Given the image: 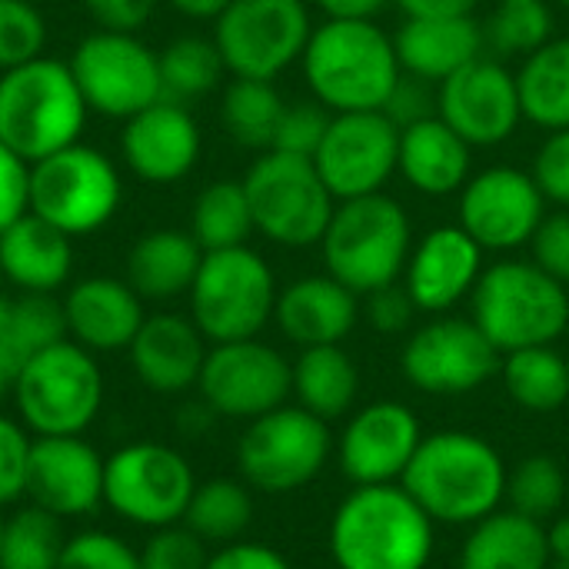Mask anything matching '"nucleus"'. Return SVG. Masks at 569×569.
Wrapping results in <instances>:
<instances>
[{"label": "nucleus", "mask_w": 569, "mask_h": 569, "mask_svg": "<svg viewBox=\"0 0 569 569\" xmlns=\"http://www.w3.org/2000/svg\"><path fill=\"white\" fill-rule=\"evenodd\" d=\"M507 473L487 437L437 430L423 437L400 483L437 527H473L507 503Z\"/></svg>", "instance_id": "nucleus-1"}, {"label": "nucleus", "mask_w": 569, "mask_h": 569, "mask_svg": "<svg viewBox=\"0 0 569 569\" xmlns=\"http://www.w3.org/2000/svg\"><path fill=\"white\" fill-rule=\"evenodd\" d=\"M337 569H427L437 550V523L403 483L353 487L330 520Z\"/></svg>", "instance_id": "nucleus-2"}, {"label": "nucleus", "mask_w": 569, "mask_h": 569, "mask_svg": "<svg viewBox=\"0 0 569 569\" xmlns=\"http://www.w3.org/2000/svg\"><path fill=\"white\" fill-rule=\"evenodd\" d=\"M303 80L330 113L383 110L403 67L393 37L377 20H323L300 57Z\"/></svg>", "instance_id": "nucleus-3"}, {"label": "nucleus", "mask_w": 569, "mask_h": 569, "mask_svg": "<svg viewBox=\"0 0 569 569\" xmlns=\"http://www.w3.org/2000/svg\"><path fill=\"white\" fill-rule=\"evenodd\" d=\"M87 117L67 60L43 53L0 73V140L27 163L77 143Z\"/></svg>", "instance_id": "nucleus-4"}, {"label": "nucleus", "mask_w": 569, "mask_h": 569, "mask_svg": "<svg viewBox=\"0 0 569 569\" xmlns=\"http://www.w3.org/2000/svg\"><path fill=\"white\" fill-rule=\"evenodd\" d=\"M470 320L500 353L553 347L569 327L567 283L533 260H500L480 273L470 293Z\"/></svg>", "instance_id": "nucleus-5"}, {"label": "nucleus", "mask_w": 569, "mask_h": 569, "mask_svg": "<svg viewBox=\"0 0 569 569\" xmlns=\"http://www.w3.org/2000/svg\"><path fill=\"white\" fill-rule=\"evenodd\" d=\"M320 250L327 273L357 297H367L403 280L413 250V227L400 200L387 193L353 197L337 203Z\"/></svg>", "instance_id": "nucleus-6"}, {"label": "nucleus", "mask_w": 569, "mask_h": 569, "mask_svg": "<svg viewBox=\"0 0 569 569\" xmlns=\"http://www.w3.org/2000/svg\"><path fill=\"white\" fill-rule=\"evenodd\" d=\"M10 400L33 437H83L103 410L107 380L97 353L63 337L23 363Z\"/></svg>", "instance_id": "nucleus-7"}, {"label": "nucleus", "mask_w": 569, "mask_h": 569, "mask_svg": "<svg viewBox=\"0 0 569 569\" xmlns=\"http://www.w3.org/2000/svg\"><path fill=\"white\" fill-rule=\"evenodd\" d=\"M277 293L280 290L270 263L250 243L210 250L203 253L187 293L190 320L207 343L253 340L273 320Z\"/></svg>", "instance_id": "nucleus-8"}, {"label": "nucleus", "mask_w": 569, "mask_h": 569, "mask_svg": "<svg viewBox=\"0 0 569 569\" xmlns=\"http://www.w3.org/2000/svg\"><path fill=\"white\" fill-rule=\"evenodd\" d=\"M123 200V180L117 163L90 147L70 143L37 163H30L27 210L67 237H87L103 230Z\"/></svg>", "instance_id": "nucleus-9"}, {"label": "nucleus", "mask_w": 569, "mask_h": 569, "mask_svg": "<svg viewBox=\"0 0 569 569\" xmlns=\"http://www.w3.org/2000/svg\"><path fill=\"white\" fill-rule=\"evenodd\" d=\"M253 230L287 250L317 247L337 210L310 157L263 150L243 173Z\"/></svg>", "instance_id": "nucleus-10"}, {"label": "nucleus", "mask_w": 569, "mask_h": 569, "mask_svg": "<svg viewBox=\"0 0 569 569\" xmlns=\"http://www.w3.org/2000/svg\"><path fill=\"white\" fill-rule=\"evenodd\" d=\"M333 447L337 437L327 420L297 403H283L243 427L237 440L240 480L270 497L297 493L327 470Z\"/></svg>", "instance_id": "nucleus-11"}, {"label": "nucleus", "mask_w": 569, "mask_h": 569, "mask_svg": "<svg viewBox=\"0 0 569 569\" xmlns=\"http://www.w3.org/2000/svg\"><path fill=\"white\" fill-rule=\"evenodd\" d=\"M193 490L197 477L190 460L167 443H127L103 467V507L143 530L183 523Z\"/></svg>", "instance_id": "nucleus-12"}, {"label": "nucleus", "mask_w": 569, "mask_h": 569, "mask_svg": "<svg viewBox=\"0 0 569 569\" xmlns=\"http://www.w3.org/2000/svg\"><path fill=\"white\" fill-rule=\"evenodd\" d=\"M90 113L107 120H130L133 113L163 100L160 57L137 33L93 30L67 60Z\"/></svg>", "instance_id": "nucleus-13"}, {"label": "nucleus", "mask_w": 569, "mask_h": 569, "mask_svg": "<svg viewBox=\"0 0 569 569\" xmlns=\"http://www.w3.org/2000/svg\"><path fill=\"white\" fill-rule=\"evenodd\" d=\"M310 33L313 20L303 0H230L213 20L223 67L243 80H277L303 57Z\"/></svg>", "instance_id": "nucleus-14"}, {"label": "nucleus", "mask_w": 569, "mask_h": 569, "mask_svg": "<svg viewBox=\"0 0 569 569\" xmlns=\"http://www.w3.org/2000/svg\"><path fill=\"white\" fill-rule=\"evenodd\" d=\"M503 353L467 317L440 313L417 327L400 350L403 380L430 397H467L500 377Z\"/></svg>", "instance_id": "nucleus-15"}, {"label": "nucleus", "mask_w": 569, "mask_h": 569, "mask_svg": "<svg viewBox=\"0 0 569 569\" xmlns=\"http://www.w3.org/2000/svg\"><path fill=\"white\" fill-rule=\"evenodd\" d=\"M197 390L213 417L250 423L293 397V373L290 360L260 337L210 343Z\"/></svg>", "instance_id": "nucleus-16"}, {"label": "nucleus", "mask_w": 569, "mask_h": 569, "mask_svg": "<svg viewBox=\"0 0 569 569\" xmlns=\"http://www.w3.org/2000/svg\"><path fill=\"white\" fill-rule=\"evenodd\" d=\"M397 157L400 127L383 110H357L330 117L313 167L333 200H353L383 193L387 180L397 173Z\"/></svg>", "instance_id": "nucleus-17"}, {"label": "nucleus", "mask_w": 569, "mask_h": 569, "mask_svg": "<svg viewBox=\"0 0 569 569\" xmlns=\"http://www.w3.org/2000/svg\"><path fill=\"white\" fill-rule=\"evenodd\" d=\"M423 437L420 417L407 403L377 400L347 417L333 457L353 487L400 483Z\"/></svg>", "instance_id": "nucleus-18"}, {"label": "nucleus", "mask_w": 569, "mask_h": 569, "mask_svg": "<svg viewBox=\"0 0 569 569\" xmlns=\"http://www.w3.org/2000/svg\"><path fill=\"white\" fill-rule=\"evenodd\" d=\"M437 113L470 147H500L523 120L517 73L503 60L483 53L440 83Z\"/></svg>", "instance_id": "nucleus-19"}, {"label": "nucleus", "mask_w": 569, "mask_h": 569, "mask_svg": "<svg viewBox=\"0 0 569 569\" xmlns=\"http://www.w3.org/2000/svg\"><path fill=\"white\" fill-rule=\"evenodd\" d=\"M547 217V197L533 173L517 167H490L460 190V227L490 253L527 247Z\"/></svg>", "instance_id": "nucleus-20"}, {"label": "nucleus", "mask_w": 569, "mask_h": 569, "mask_svg": "<svg viewBox=\"0 0 569 569\" xmlns=\"http://www.w3.org/2000/svg\"><path fill=\"white\" fill-rule=\"evenodd\" d=\"M107 460L83 437H33L27 497L57 520L90 517L103 507Z\"/></svg>", "instance_id": "nucleus-21"}, {"label": "nucleus", "mask_w": 569, "mask_h": 569, "mask_svg": "<svg viewBox=\"0 0 569 569\" xmlns=\"http://www.w3.org/2000/svg\"><path fill=\"white\" fill-rule=\"evenodd\" d=\"M203 150L200 123L177 100H157L153 107L123 120L120 157L130 173L153 187L180 183L193 173Z\"/></svg>", "instance_id": "nucleus-22"}, {"label": "nucleus", "mask_w": 569, "mask_h": 569, "mask_svg": "<svg viewBox=\"0 0 569 569\" xmlns=\"http://www.w3.org/2000/svg\"><path fill=\"white\" fill-rule=\"evenodd\" d=\"M483 247L460 227H433L410 250L403 287L413 297L420 313L440 317L450 313L460 300H470L483 267Z\"/></svg>", "instance_id": "nucleus-23"}, {"label": "nucleus", "mask_w": 569, "mask_h": 569, "mask_svg": "<svg viewBox=\"0 0 569 569\" xmlns=\"http://www.w3.org/2000/svg\"><path fill=\"white\" fill-rule=\"evenodd\" d=\"M60 307L67 337L90 353L130 350L147 320L140 293L123 277H83L67 287Z\"/></svg>", "instance_id": "nucleus-24"}, {"label": "nucleus", "mask_w": 569, "mask_h": 569, "mask_svg": "<svg viewBox=\"0 0 569 569\" xmlns=\"http://www.w3.org/2000/svg\"><path fill=\"white\" fill-rule=\"evenodd\" d=\"M207 337L197 330L190 313H147L143 327L130 343V367L137 380L160 397H177L197 387L203 360H207Z\"/></svg>", "instance_id": "nucleus-25"}, {"label": "nucleus", "mask_w": 569, "mask_h": 569, "mask_svg": "<svg viewBox=\"0 0 569 569\" xmlns=\"http://www.w3.org/2000/svg\"><path fill=\"white\" fill-rule=\"evenodd\" d=\"M273 320L300 350L343 343L360 320V297L330 273L300 277L277 293Z\"/></svg>", "instance_id": "nucleus-26"}, {"label": "nucleus", "mask_w": 569, "mask_h": 569, "mask_svg": "<svg viewBox=\"0 0 569 569\" xmlns=\"http://www.w3.org/2000/svg\"><path fill=\"white\" fill-rule=\"evenodd\" d=\"M393 47L403 73L420 77L427 83H443L447 77L487 53L483 23L473 20V13L437 20L403 17L400 30L393 33Z\"/></svg>", "instance_id": "nucleus-27"}, {"label": "nucleus", "mask_w": 569, "mask_h": 569, "mask_svg": "<svg viewBox=\"0 0 569 569\" xmlns=\"http://www.w3.org/2000/svg\"><path fill=\"white\" fill-rule=\"evenodd\" d=\"M473 167V147L440 117H423L400 127L397 170L423 197H450L467 187Z\"/></svg>", "instance_id": "nucleus-28"}, {"label": "nucleus", "mask_w": 569, "mask_h": 569, "mask_svg": "<svg viewBox=\"0 0 569 569\" xmlns=\"http://www.w3.org/2000/svg\"><path fill=\"white\" fill-rule=\"evenodd\" d=\"M0 270L20 293L53 297L73 273V237L27 210L0 233Z\"/></svg>", "instance_id": "nucleus-29"}, {"label": "nucleus", "mask_w": 569, "mask_h": 569, "mask_svg": "<svg viewBox=\"0 0 569 569\" xmlns=\"http://www.w3.org/2000/svg\"><path fill=\"white\" fill-rule=\"evenodd\" d=\"M203 247L190 230L160 227L133 240L123 260V280L140 293L143 303H170L187 297L200 270Z\"/></svg>", "instance_id": "nucleus-30"}, {"label": "nucleus", "mask_w": 569, "mask_h": 569, "mask_svg": "<svg viewBox=\"0 0 569 569\" xmlns=\"http://www.w3.org/2000/svg\"><path fill=\"white\" fill-rule=\"evenodd\" d=\"M550 563L547 527L503 507L467 527L457 557V569H550Z\"/></svg>", "instance_id": "nucleus-31"}, {"label": "nucleus", "mask_w": 569, "mask_h": 569, "mask_svg": "<svg viewBox=\"0 0 569 569\" xmlns=\"http://www.w3.org/2000/svg\"><path fill=\"white\" fill-rule=\"evenodd\" d=\"M293 373V400L313 417L333 423L353 413L360 400V367L343 350V343L330 347H303L290 363Z\"/></svg>", "instance_id": "nucleus-32"}, {"label": "nucleus", "mask_w": 569, "mask_h": 569, "mask_svg": "<svg viewBox=\"0 0 569 569\" xmlns=\"http://www.w3.org/2000/svg\"><path fill=\"white\" fill-rule=\"evenodd\" d=\"M67 337L63 307L50 293H0V383L13 387L23 363Z\"/></svg>", "instance_id": "nucleus-33"}, {"label": "nucleus", "mask_w": 569, "mask_h": 569, "mask_svg": "<svg viewBox=\"0 0 569 569\" xmlns=\"http://www.w3.org/2000/svg\"><path fill=\"white\" fill-rule=\"evenodd\" d=\"M523 120L550 130L569 127V37H553L517 70Z\"/></svg>", "instance_id": "nucleus-34"}, {"label": "nucleus", "mask_w": 569, "mask_h": 569, "mask_svg": "<svg viewBox=\"0 0 569 569\" xmlns=\"http://www.w3.org/2000/svg\"><path fill=\"white\" fill-rule=\"evenodd\" d=\"M500 380L507 397L530 413H557L569 400V360L557 347L503 353Z\"/></svg>", "instance_id": "nucleus-35"}, {"label": "nucleus", "mask_w": 569, "mask_h": 569, "mask_svg": "<svg viewBox=\"0 0 569 569\" xmlns=\"http://www.w3.org/2000/svg\"><path fill=\"white\" fill-rule=\"evenodd\" d=\"M283 110H287V100L280 97L273 80L233 77L223 87V100H220L223 130L230 133L233 143H240L247 150L263 153V150L273 147V133H277V123H280Z\"/></svg>", "instance_id": "nucleus-36"}, {"label": "nucleus", "mask_w": 569, "mask_h": 569, "mask_svg": "<svg viewBox=\"0 0 569 569\" xmlns=\"http://www.w3.org/2000/svg\"><path fill=\"white\" fill-rule=\"evenodd\" d=\"M190 233L203 253L243 247L250 233H257L243 180H213L203 187L190 210Z\"/></svg>", "instance_id": "nucleus-37"}, {"label": "nucleus", "mask_w": 569, "mask_h": 569, "mask_svg": "<svg viewBox=\"0 0 569 569\" xmlns=\"http://www.w3.org/2000/svg\"><path fill=\"white\" fill-rule=\"evenodd\" d=\"M183 523L203 540V543H237L250 523H253V497L243 480L217 477L207 483H197L190 507L183 513Z\"/></svg>", "instance_id": "nucleus-38"}, {"label": "nucleus", "mask_w": 569, "mask_h": 569, "mask_svg": "<svg viewBox=\"0 0 569 569\" xmlns=\"http://www.w3.org/2000/svg\"><path fill=\"white\" fill-rule=\"evenodd\" d=\"M157 57H160L163 100H177V103H190L213 93L227 73L213 37H197V33L173 37Z\"/></svg>", "instance_id": "nucleus-39"}, {"label": "nucleus", "mask_w": 569, "mask_h": 569, "mask_svg": "<svg viewBox=\"0 0 569 569\" xmlns=\"http://www.w3.org/2000/svg\"><path fill=\"white\" fill-rule=\"evenodd\" d=\"M63 520L40 507H20L0 527V569H57L63 553Z\"/></svg>", "instance_id": "nucleus-40"}, {"label": "nucleus", "mask_w": 569, "mask_h": 569, "mask_svg": "<svg viewBox=\"0 0 569 569\" xmlns=\"http://www.w3.org/2000/svg\"><path fill=\"white\" fill-rule=\"evenodd\" d=\"M483 40L497 60L530 57L553 40V13L543 0H500L483 20Z\"/></svg>", "instance_id": "nucleus-41"}, {"label": "nucleus", "mask_w": 569, "mask_h": 569, "mask_svg": "<svg viewBox=\"0 0 569 569\" xmlns=\"http://www.w3.org/2000/svg\"><path fill=\"white\" fill-rule=\"evenodd\" d=\"M563 500L567 473L550 453H533L507 473V507L537 523L553 520L563 510Z\"/></svg>", "instance_id": "nucleus-42"}, {"label": "nucleus", "mask_w": 569, "mask_h": 569, "mask_svg": "<svg viewBox=\"0 0 569 569\" xmlns=\"http://www.w3.org/2000/svg\"><path fill=\"white\" fill-rule=\"evenodd\" d=\"M47 20L30 0H0V73L43 57Z\"/></svg>", "instance_id": "nucleus-43"}, {"label": "nucleus", "mask_w": 569, "mask_h": 569, "mask_svg": "<svg viewBox=\"0 0 569 569\" xmlns=\"http://www.w3.org/2000/svg\"><path fill=\"white\" fill-rule=\"evenodd\" d=\"M57 569H140V550L110 530H80L67 537Z\"/></svg>", "instance_id": "nucleus-44"}, {"label": "nucleus", "mask_w": 569, "mask_h": 569, "mask_svg": "<svg viewBox=\"0 0 569 569\" xmlns=\"http://www.w3.org/2000/svg\"><path fill=\"white\" fill-rule=\"evenodd\" d=\"M330 110L320 100H297L287 103L277 133H273V147L280 153H293V157H310L317 153V147L323 143V133L330 127Z\"/></svg>", "instance_id": "nucleus-45"}, {"label": "nucleus", "mask_w": 569, "mask_h": 569, "mask_svg": "<svg viewBox=\"0 0 569 569\" xmlns=\"http://www.w3.org/2000/svg\"><path fill=\"white\" fill-rule=\"evenodd\" d=\"M207 557V543L187 523H173L150 530V540L140 550V569H203Z\"/></svg>", "instance_id": "nucleus-46"}, {"label": "nucleus", "mask_w": 569, "mask_h": 569, "mask_svg": "<svg viewBox=\"0 0 569 569\" xmlns=\"http://www.w3.org/2000/svg\"><path fill=\"white\" fill-rule=\"evenodd\" d=\"M30 450H33V433L17 417L0 413V510L27 497Z\"/></svg>", "instance_id": "nucleus-47"}, {"label": "nucleus", "mask_w": 569, "mask_h": 569, "mask_svg": "<svg viewBox=\"0 0 569 569\" xmlns=\"http://www.w3.org/2000/svg\"><path fill=\"white\" fill-rule=\"evenodd\" d=\"M530 173L547 200L569 207V127L547 133V140L537 147Z\"/></svg>", "instance_id": "nucleus-48"}, {"label": "nucleus", "mask_w": 569, "mask_h": 569, "mask_svg": "<svg viewBox=\"0 0 569 569\" xmlns=\"http://www.w3.org/2000/svg\"><path fill=\"white\" fill-rule=\"evenodd\" d=\"M527 247L533 253L530 260L543 273H550L553 280H560V283L569 287V210L547 213Z\"/></svg>", "instance_id": "nucleus-49"}, {"label": "nucleus", "mask_w": 569, "mask_h": 569, "mask_svg": "<svg viewBox=\"0 0 569 569\" xmlns=\"http://www.w3.org/2000/svg\"><path fill=\"white\" fill-rule=\"evenodd\" d=\"M417 313H420V310H417V303H413V297L407 293L403 283L380 287V290L367 293V303H363L367 323H370L377 333H387V337L407 333Z\"/></svg>", "instance_id": "nucleus-50"}, {"label": "nucleus", "mask_w": 569, "mask_h": 569, "mask_svg": "<svg viewBox=\"0 0 569 569\" xmlns=\"http://www.w3.org/2000/svg\"><path fill=\"white\" fill-rule=\"evenodd\" d=\"M30 200V163L0 140V233L27 213Z\"/></svg>", "instance_id": "nucleus-51"}, {"label": "nucleus", "mask_w": 569, "mask_h": 569, "mask_svg": "<svg viewBox=\"0 0 569 569\" xmlns=\"http://www.w3.org/2000/svg\"><path fill=\"white\" fill-rule=\"evenodd\" d=\"M383 113H387L397 127H410V123H417V120L437 113V97L430 93V83H427V80L403 73L400 83H397V90L390 93Z\"/></svg>", "instance_id": "nucleus-52"}, {"label": "nucleus", "mask_w": 569, "mask_h": 569, "mask_svg": "<svg viewBox=\"0 0 569 569\" xmlns=\"http://www.w3.org/2000/svg\"><path fill=\"white\" fill-rule=\"evenodd\" d=\"M80 3L100 30H123V33H137L140 27H147V20L157 10V0H80Z\"/></svg>", "instance_id": "nucleus-53"}, {"label": "nucleus", "mask_w": 569, "mask_h": 569, "mask_svg": "<svg viewBox=\"0 0 569 569\" xmlns=\"http://www.w3.org/2000/svg\"><path fill=\"white\" fill-rule=\"evenodd\" d=\"M203 569H293V563L267 543L237 540V543H223L220 550H213Z\"/></svg>", "instance_id": "nucleus-54"}, {"label": "nucleus", "mask_w": 569, "mask_h": 569, "mask_svg": "<svg viewBox=\"0 0 569 569\" xmlns=\"http://www.w3.org/2000/svg\"><path fill=\"white\" fill-rule=\"evenodd\" d=\"M403 17L417 20H437V17H467L473 13L477 0H393Z\"/></svg>", "instance_id": "nucleus-55"}, {"label": "nucleus", "mask_w": 569, "mask_h": 569, "mask_svg": "<svg viewBox=\"0 0 569 569\" xmlns=\"http://www.w3.org/2000/svg\"><path fill=\"white\" fill-rule=\"evenodd\" d=\"M317 7L330 20H373L387 7V0H317Z\"/></svg>", "instance_id": "nucleus-56"}, {"label": "nucleus", "mask_w": 569, "mask_h": 569, "mask_svg": "<svg viewBox=\"0 0 569 569\" xmlns=\"http://www.w3.org/2000/svg\"><path fill=\"white\" fill-rule=\"evenodd\" d=\"M163 3H170L177 13L190 20H217L230 7V0H163Z\"/></svg>", "instance_id": "nucleus-57"}, {"label": "nucleus", "mask_w": 569, "mask_h": 569, "mask_svg": "<svg viewBox=\"0 0 569 569\" xmlns=\"http://www.w3.org/2000/svg\"><path fill=\"white\" fill-rule=\"evenodd\" d=\"M547 543H550V557L560 563H569V513H557L553 523L547 527Z\"/></svg>", "instance_id": "nucleus-58"}, {"label": "nucleus", "mask_w": 569, "mask_h": 569, "mask_svg": "<svg viewBox=\"0 0 569 569\" xmlns=\"http://www.w3.org/2000/svg\"><path fill=\"white\" fill-rule=\"evenodd\" d=\"M7 397H10V387H3V383H0V407H3V400H7Z\"/></svg>", "instance_id": "nucleus-59"}, {"label": "nucleus", "mask_w": 569, "mask_h": 569, "mask_svg": "<svg viewBox=\"0 0 569 569\" xmlns=\"http://www.w3.org/2000/svg\"><path fill=\"white\" fill-rule=\"evenodd\" d=\"M560 7H567V10H569V0H560Z\"/></svg>", "instance_id": "nucleus-60"}, {"label": "nucleus", "mask_w": 569, "mask_h": 569, "mask_svg": "<svg viewBox=\"0 0 569 569\" xmlns=\"http://www.w3.org/2000/svg\"><path fill=\"white\" fill-rule=\"evenodd\" d=\"M557 569H569V563H560V567H557Z\"/></svg>", "instance_id": "nucleus-61"}, {"label": "nucleus", "mask_w": 569, "mask_h": 569, "mask_svg": "<svg viewBox=\"0 0 569 569\" xmlns=\"http://www.w3.org/2000/svg\"><path fill=\"white\" fill-rule=\"evenodd\" d=\"M0 287H3V270H0Z\"/></svg>", "instance_id": "nucleus-62"}, {"label": "nucleus", "mask_w": 569, "mask_h": 569, "mask_svg": "<svg viewBox=\"0 0 569 569\" xmlns=\"http://www.w3.org/2000/svg\"><path fill=\"white\" fill-rule=\"evenodd\" d=\"M0 527H3V517H0Z\"/></svg>", "instance_id": "nucleus-63"}, {"label": "nucleus", "mask_w": 569, "mask_h": 569, "mask_svg": "<svg viewBox=\"0 0 569 569\" xmlns=\"http://www.w3.org/2000/svg\"><path fill=\"white\" fill-rule=\"evenodd\" d=\"M497 3H500V0H497Z\"/></svg>", "instance_id": "nucleus-64"}]
</instances>
